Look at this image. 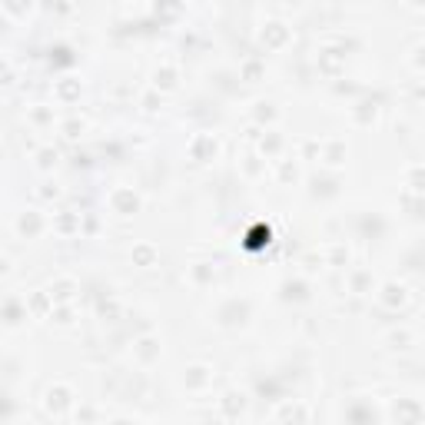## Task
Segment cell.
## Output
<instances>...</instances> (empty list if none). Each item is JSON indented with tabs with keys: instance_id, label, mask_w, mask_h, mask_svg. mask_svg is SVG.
I'll return each instance as SVG.
<instances>
[{
	"instance_id": "cell-1",
	"label": "cell",
	"mask_w": 425,
	"mask_h": 425,
	"mask_svg": "<svg viewBox=\"0 0 425 425\" xmlns=\"http://www.w3.org/2000/svg\"><path fill=\"white\" fill-rule=\"evenodd\" d=\"M67 402H70V392L63 389V385H60L57 392H54V389L47 392V409H50V412H60L63 405H67Z\"/></svg>"
},
{
	"instance_id": "cell-2",
	"label": "cell",
	"mask_w": 425,
	"mask_h": 425,
	"mask_svg": "<svg viewBox=\"0 0 425 425\" xmlns=\"http://www.w3.org/2000/svg\"><path fill=\"white\" fill-rule=\"evenodd\" d=\"M113 199H116V206H120V213H130V209H137V196H133V193H126V190H120L116 196H113Z\"/></svg>"
},
{
	"instance_id": "cell-3",
	"label": "cell",
	"mask_w": 425,
	"mask_h": 425,
	"mask_svg": "<svg viewBox=\"0 0 425 425\" xmlns=\"http://www.w3.org/2000/svg\"><path fill=\"white\" fill-rule=\"evenodd\" d=\"M385 292H389V296H385V302H389V306H402V302H405V286H396V283H389V286H385Z\"/></svg>"
},
{
	"instance_id": "cell-4",
	"label": "cell",
	"mask_w": 425,
	"mask_h": 425,
	"mask_svg": "<svg viewBox=\"0 0 425 425\" xmlns=\"http://www.w3.org/2000/svg\"><path fill=\"white\" fill-rule=\"evenodd\" d=\"M223 405H226V409H229V412H236V409L243 412V396H236V392H229V396H226V402H223Z\"/></svg>"
},
{
	"instance_id": "cell-5",
	"label": "cell",
	"mask_w": 425,
	"mask_h": 425,
	"mask_svg": "<svg viewBox=\"0 0 425 425\" xmlns=\"http://www.w3.org/2000/svg\"><path fill=\"white\" fill-rule=\"evenodd\" d=\"M70 289H73V283H70V279H63V283H57V299H70V296H73Z\"/></svg>"
},
{
	"instance_id": "cell-6",
	"label": "cell",
	"mask_w": 425,
	"mask_h": 425,
	"mask_svg": "<svg viewBox=\"0 0 425 425\" xmlns=\"http://www.w3.org/2000/svg\"><path fill=\"white\" fill-rule=\"evenodd\" d=\"M20 229H24V233H27V229L33 233V229H40V220H37V216H30V220H27V216H24V220H20Z\"/></svg>"
},
{
	"instance_id": "cell-7",
	"label": "cell",
	"mask_w": 425,
	"mask_h": 425,
	"mask_svg": "<svg viewBox=\"0 0 425 425\" xmlns=\"http://www.w3.org/2000/svg\"><path fill=\"white\" fill-rule=\"evenodd\" d=\"M137 256L143 259V266H150V262H153V249H146V246H143V249H137Z\"/></svg>"
},
{
	"instance_id": "cell-8",
	"label": "cell",
	"mask_w": 425,
	"mask_h": 425,
	"mask_svg": "<svg viewBox=\"0 0 425 425\" xmlns=\"http://www.w3.org/2000/svg\"><path fill=\"white\" fill-rule=\"evenodd\" d=\"M116 425H130V422H116Z\"/></svg>"
}]
</instances>
